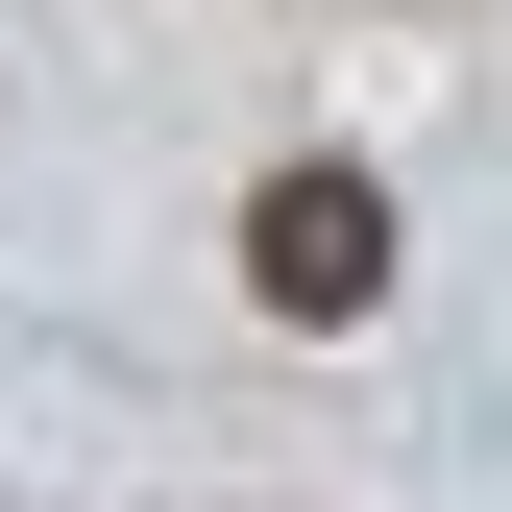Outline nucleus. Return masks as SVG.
<instances>
[{
	"instance_id": "nucleus-1",
	"label": "nucleus",
	"mask_w": 512,
	"mask_h": 512,
	"mask_svg": "<svg viewBox=\"0 0 512 512\" xmlns=\"http://www.w3.org/2000/svg\"><path fill=\"white\" fill-rule=\"evenodd\" d=\"M244 293L342 342V317L391 293V196H366V171H269V196H244Z\"/></svg>"
}]
</instances>
